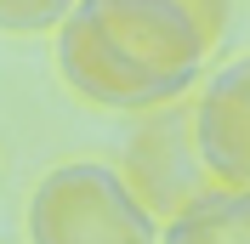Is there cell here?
Returning <instances> with one entry per match:
<instances>
[{"label": "cell", "mask_w": 250, "mask_h": 244, "mask_svg": "<svg viewBox=\"0 0 250 244\" xmlns=\"http://www.w3.org/2000/svg\"><path fill=\"white\" fill-rule=\"evenodd\" d=\"M80 0H0V34H57Z\"/></svg>", "instance_id": "7"}, {"label": "cell", "mask_w": 250, "mask_h": 244, "mask_svg": "<svg viewBox=\"0 0 250 244\" xmlns=\"http://www.w3.org/2000/svg\"><path fill=\"white\" fill-rule=\"evenodd\" d=\"M34 244H159V222L137 204L114 165L74 159L34 182L29 199Z\"/></svg>", "instance_id": "1"}, {"label": "cell", "mask_w": 250, "mask_h": 244, "mask_svg": "<svg viewBox=\"0 0 250 244\" xmlns=\"http://www.w3.org/2000/svg\"><path fill=\"white\" fill-rule=\"evenodd\" d=\"M103 46L137 74L165 80L176 91H193L210 57V34L182 0H80Z\"/></svg>", "instance_id": "3"}, {"label": "cell", "mask_w": 250, "mask_h": 244, "mask_svg": "<svg viewBox=\"0 0 250 244\" xmlns=\"http://www.w3.org/2000/svg\"><path fill=\"white\" fill-rule=\"evenodd\" d=\"M193 137L222 187H250V80L222 68L210 85H193Z\"/></svg>", "instance_id": "5"}, {"label": "cell", "mask_w": 250, "mask_h": 244, "mask_svg": "<svg viewBox=\"0 0 250 244\" xmlns=\"http://www.w3.org/2000/svg\"><path fill=\"white\" fill-rule=\"evenodd\" d=\"M159 244H250V187H222L159 227Z\"/></svg>", "instance_id": "6"}, {"label": "cell", "mask_w": 250, "mask_h": 244, "mask_svg": "<svg viewBox=\"0 0 250 244\" xmlns=\"http://www.w3.org/2000/svg\"><path fill=\"white\" fill-rule=\"evenodd\" d=\"M114 170H120V182L137 193V204L159 227L176 222L182 210H193L199 199L222 193V182L210 176V165L199 153V137H193V91L137 114Z\"/></svg>", "instance_id": "2"}, {"label": "cell", "mask_w": 250, "mask_h": 244, "mask_svg": "<svg viewBox=\"0 0 250 244\" xmlns=\"http://www.w3.org/2000/svg\"><path fill=\"white\" fill-rule=\"evenodd\" d=\"M57 74L68 80V91H80L85 102L120 108V114H148V108L182 97L176 85L148 80V74H137L131 62H120L103 46V34L91 29V17L80 12V6L62 17V29H57Z\"/></svg>", "instance_id": "4"}, {"label": "cell", "mask_w": 250, "mask_h": 244, "mask_svg": "<svg viewBox=\"0 0 250 244\" xmlns=\"http://www.w3.org/2000/svg\"><path fill=\"white\" fill-rule=\"evenodd\" d=\"M233 68H239V74H245V80H250V57H239V62H233Z\"/></svg>", "instance_id": "9"}, {"label": "cell", "mask_w": 250, "mask_h": 244, "mask_svg": "<svg viewBox=\"0 0 250 244\" xmlns=\"http://www.w3.org/2000/svg\"><path fill=\"white\" fill-rule=\"evenodd\" d=\"M188 12L205 23V34H210V46H216L222 34H228V17H233V0H182Z\"/></svg>", "instance_id": "8"}]
</instances>
